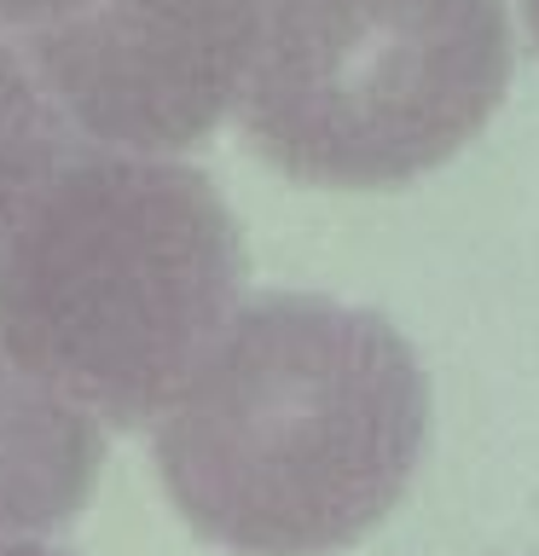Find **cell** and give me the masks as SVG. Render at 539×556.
I'll return each instance as SVG.
<instances>
[{
  "mask_svg": "<svg viewBox=\"0 0 539 556\" xmlns=\"http://www.w3.org/2000/svg\"><path fill=\"white\" fill-rule=\"evenodd\" d=\"M93 0H0V29H47L59 17L87 12Z\"/></svg>",
  "mask_w": 539,
  "mask_h": 556,
  "instance_id": "cell-7",
  "label": "cell"
},
{
  "mask_svg": "<svg viewBox=\"0 0 539 556\" xmlns=\"http://www.w3.org/2000/svg\"><path fill=\"white\" fill-rule=\"evenodd\" d=\"M511 64L504 0H267L243 146L302 186H406L487 128Z\"/></svg>",
  "mask_w": 539,
  "mask_h": 556,
  "instance_id": "cell-3",
  "label": "cell"
},
{
  "mask_svg": "<svg viewBox=\"0 0 539 556\" xmlns=\"http://www.w3.org/2000/svg\"><path fill=\"white\" fill-rule=\"evenodd\" d=\"M243 238L209 174L82 151L0 243V342L41 382L139 429L233 325Z\"/></svg>",
  "mask_w": 539,
  "mask_h": 556,
  "instance_id": "cell-2",
  "label": "cell"
},
{
  "mask_svg": "<svg viewBox=\"0 0 539 556\" xmlns=\"http://www.w3.org/2000/svg\"><path fill=\"white\" fill-rule=\"evenodd\" d=\"M267 0H93L29 35L35 81L87 139L134 156L186 151L243 99Z\"/></svg>",
  "mask_w": 539,
  "mask_h": 556,
  "instance_id": "cell-4",
  "label": "cell"
},
{
  "mask_svg": "<svg viewBox=\"0 0 539 556\" xmlns=\"http://www.w3.org/2000/svg\"><path fill=\"white\" fill-rule=\"evenodd\" d=\"M59 163V116H52L47 87L17 64V52L0 47V243L12 238L29 198Z\"/></svg>",
  "mask_w": 539,
  "mask_h": 556,
  "instance_id": "cell-6",
  "label": "cell"
},
{
  "mask_svg": "<svg viewBox=\"0 0 539 556\" xmlns=\"http://www.w3.org/2000/svg\"><path fill=\"white\" fill-rule=\"evenodd\" d=\"M429 434L412 342L330 295L238 307L156 424L174 510L238 556H330L400 504Z\"/></svg>",
  "mask_w": 539,
  "mask_h": 556,
  "instance_id": "cell-1",
  "label": "cell"
},
{
  "mask_svg": "<svg viewBox=\"0 0 539 556\" xmlns=\"http://www.w3.org/2000/svg\"><path fill=\"white\" fill-rule=\"evenodd\" d=\"M0 556H64V551H47V545H29V539H0Z\"/></svg>",
  "mask_w": 539,
  "mask_h": 556,
  "instance_id": "cell-8",
  "label": "cell"
},
{
  "mask_svg": "<svg viewBox=\"0 0 539 556\" xmlns=\"http://www.w3.org/2000/svg\"><path fill=\"white\" fill-rule=\"evenodd\" d=\"M104 434L0 342V533H47L87 510Z\"/></svg>",
  "mask_w": 539,
  "mask_h": 556,
  "instance_id": "cell-5",
  "label": "cell"
},
{
  "mask_svg": "<svg viewBox=\"0 0 539 556\" xmlns=\"http://www.w3.org/2000/svg\"><path fill=\"white\" fill-rule=\"evenodd\" d=\"M522 12H528V29H534V47H539V0H522Z\"/></svg>",
  "mask_w": 539,
  "mask_h": 556,
  "instance_id": "cell-9",
  "label": "cell"
}]
</instances>
